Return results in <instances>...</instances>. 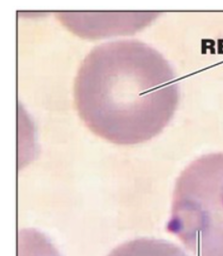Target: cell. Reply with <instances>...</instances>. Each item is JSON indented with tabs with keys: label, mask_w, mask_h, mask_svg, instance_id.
Here are the masks:
<instances>
[{
	"label": "cell",
	"mask_w": 223,
	"mask_h": 256,
	"mask_svg": "<svg viewBox=\"0 0 223 256\" xmlns=\"http://www.w3.org/2000/svg\"><path fill=\"white\" fill-rule=\"evenodd\" d=\"M180 97L171 64L158 50L134 39L92 50L74 84L75 106L86 126L122 146L160 135L172 120Z\"/></svg>",
	"instance_id": "obj_1"
},
{
	"label": "cell",
	"mask_w": 223,
	"mask_h": 256,
	"mask_svg": "<svg viewBox=\"0 0 223 256\" xmlns=\"http://www.w3.org/2000/svg\"><path fill=\"white\" fill-rule=\"evenodd\" d=\"M167 230L195 256H223V152L199 156L180 174Z\"/></svg>",
	"instance_id": "obj_2"
},
{
	"label": "cell",
	"mask_w": 223,
	"mask_h": 256,
	"mask_svg": "<svg viewBox=\"0 0 223 256\" xmlns=\"http://www.w3.org/2000/svg\"><path fill=\"white\" fill-rule=\"evenodd\" d=\"M107 256H188L173 242L154 238L128 240L114 248Z\"/></svg>",
	"instance_id": "obj_3"
}]
</instances>
